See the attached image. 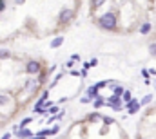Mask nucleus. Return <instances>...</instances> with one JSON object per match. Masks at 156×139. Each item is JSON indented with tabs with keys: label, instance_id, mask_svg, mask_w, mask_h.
Here are the masks:
<instances>
[{
	"label": "nucleus",
	"instance_id": "1",
	"mask_svg": "<svg viewBox=\"0 0 156 139\" xmlns=\"http://www.w3.org/2000/svg\"><path fill=\"white\" fill-rule=\"evenodd\" d=\"M98 26H100L102 29H105V31H115L116 26H118V16H116V13H115V11L104 13V15L98 18Z\"/></svg>",
	"mask_w": 156,
	"mask_h": 139
},
{
	"label": "nucleus",
	"instance_id": "2",
	"mask_svg": "<svg viewBox=\"0 0 156 139\" xmlns=\"http://www.w3.org/2000/svg\"><path fill=\"white\" fill-rule=\"evenodd\" d=\"M40 71H42V63H40L38 60H29V61L26 63V72H27V74L36 76V74H40Z\"/></svg>",
	"mask_w": 156,
	"mask_h": 139
},
{
	"label": "nucleus",
	"instance_id": "3",
	"mask_svg": "<svg viewBox=\"0 0 156 139\" xmlns=\"http://www.w3.org/2000/svg\"><path fill=\"white\" fill-rule=\"evenodd\" d=\"M73 18H75V11H73V9H64V11H60V15H58V24L67 26Z\"/></svg>",
	"mask_w": 156,
	"mask_h": 139
},
{
	"label": "nucleus",
	"instance_id": "4",
	"mask_svg": "<svg viewBox=\"0 0 156 139\" xmlns=\"http://www.w3.org/2000/svg\"><path fill=\"white\" fill-rule=\"evenodd\" d=\"M125 107H127V112H129V114H136V112L140 110V107H142V105H140V101H138V99L132 98V99H131Z\"/></svg>",
	"mask_w": 156,
	"mask_h": 139
},
{
	"label": "nucleus",
	"instance_id": "5",
	"mask_svg": "<svg viewBox=\"0 0 156 139\" xmlns=\"http://www.w3.org/2000/svg\"><path fill=\"white\" fill-rule=\"evenodd\" d=\"M15 137H18V139H33V134H31V130L29 128H20L18 132H15L13 134Z\"/></svg>",
	"mask_w": 156,
	"mask_h": 139
},
{
	"label": "nucleus",
	"instance_id": "6",
	"mask_svg": "<svg viewBox=\"0 0 156 139\" xmlns=\"http://www.w3.org/2000/svg\"><path fill=\"white\" fill-rule=\"evenodd\" d=\"M85 96H87V98H91V99H96V98H98V87H96V85L89 87V89L85 90Z\"/></svg>",
	"mask_w": 156,
	"mask_h": 139
},
{
	"label": "nucleus",
	"instance_id": "7",
	"mask_svg": "<svg viewBox=\"0 0 156 139\" xmlns=\"http://www.w3.org/2000/svg\"><path fill=\"white\" fill-rule=\"evenodd\" d=\"M151 29H152V26L149 24V22H145V24H142V27H140V33H142V34H149Z\"/></svg>",
	"mask_w": 156,
	"mask_h": 139
},
{
	"label": "nucleus",
	"instance_id": "8",
	"mask_svg": "<svg viewBox=\"0 0 156 139\" xmlns=\"http://www.w3.org/2000/svg\"><path fill=\"white\" fill-rule=\"evenodd\" d=\"M62 43H64V36H56V38L51 42V47H53V49H56V47H60Z\"/></svg>",
	"mask_w": 156,
	"mask_h": 139
},
{
	"label": "nucleus",
	"instance_id": "9",
	"mask_svg": "<svg viewBox=\"0 0 156 139\" xmlns=\"http://www.w3.org/2000/svg\"><path fill=\"white\" fill-rule=\"evenodd\" d=\"M105 98H102V96H98L95 101H93V105H95V108H100V107H104L105 105V101H104Z\"/></svg>",
	"mask_w": 156,
	"mask_h": 139
},
{
	"label": "nucleus",
	"instance_id": "10",
	"mask_svg": "<svg viewBox=\"0 0 156 139\" xmlns=\"http://www.w3.org/2000/svg\"><path fill=\"white\" fill-rule=\"evenodd\" d=\"M11 56V51H7V49H0V60H7Z\"/></svg>",
	"mask_w": 156,
	"mask_h": 139
},
{
	"label": "nucleus",
	"instance_id": "11",
	"mask_svg": "<svg viewBox=\"0 0 156 139\" xmlns=\"http://www.w3.org/2000/svg\"><path fill=\"white\" fill-rule=\"evenodd\" d=\"M122 99L125 101V105H127V103H129V101L132 99V94H131V90H125V92H123V96H122Z\"/></svg>",
	"mask_w": 156,
	"mask_h": 139
},
{
	"label": "nucleus",
	"instance_id": "12",
	"mask_svg": "<svg viewBox=\"0 0 156 139\" xmlns=\"http://www.w3.org/2000/svg\"><path fill=\"white\" fill-rule=\"evenodd\" d=\"M151 101H152V94H147V96H143V98H142L140 105H149Z\"/></svg>",
	"mask_w": 156,
	"mask_h": 139
},
{
	"label": "nucleus",
	"instance_id": "13",
	"mask_svg": "<svg viewBox=\"0 0 156 139\" xmlns=\"http://www.w3.org/2000/svg\"><path fill=\"white\" fill-rule=\"evenodd\" d=\"M31 121H33V118H24V119L20 121V125H18V127H20V128H26V127H27Z\"/></svg>",
	"mask_w": 156,
	"mask_h": 139
},
{
	"label": "nucleus",
	"instance_id": "14",
	"mask_svg": "<svg viewBox=\"0 0 156 139\" xmlns=\"http://www.w3.org/2000/svg\"><path fill=\"white\" fill-rule=\"evenodd\" d=\"M7 103H9V96L0 94V105H7Z\"/></svg>",
	"mask_w": 156,
	"mask_h": 139
},
{
	"label": "nucleus",
	"instance_id": "15",
	"mask_svg": "<svg viewBox=\"0 0 156 139\" xmlns=\"http://www.w3.org/2000/svg\"><path fill=\"white\" fill-rule=\"evenodd\" d=\"M149 53H151V56H156V42H152L149 45Z\"/></svg>",
	"mask_w": 156,
	"mask_h": 139
},
{
	"label": "nucleus",
	"instance_id": "16",
	"mask_svg": "<svg viewBox=\"0 0 156 139\" xmlns=\"http://www.w3.org/2000/svg\"><path fill=\"white\" fill-rule=\"evenodd\" d=\"M109 83H111V81H107V80H104V81H98V83H95V85H96L98 89H104V87H109Z\"/></svg>",
	"mask_w": 156,
	"mask_h": 139
},
{
	"label": "nucleus",
	"instance_id": "17",
	"mask_svg": "<svg viewBox=\"0 0 156 139\" xmlns=\"http://www.w3.org/2000/svg\"><path fill=\"white\" fill-rule=\"evenodd\" d=\"M100 119H104L100 114H93V116H89V121H100Z\"/></svg>",
	"mask_w": 156,
	"mask_h": 139
},
{
	"label": "nucleus",
	"instance_id": "18",
	"mask_svg": "<svg viewBox=\"0 0 156 139\" xmlns=\"http://www.w3.org/2000/svg\"><path fill=\"white\" fill-rule=\"evenodd\" d=\"M102 6H104L102 0H98V2H93V4H91V7H93V9H95V7H102Z\"/></svg>",
	"mask_w": 156,
	"mask_h": 139
},
{
	"label": "nucleus",
	"instance_id": "19",
	"mask_svg": "<svg viewBox=\"0 0 156 139\" xmlns=\"http://www.w3.org/2000/svg\"><path fill=\"white\" fill-rule=\"evenodd\" d=\"M49 130H51V135H53V134H58V132H60V127H58V125H55V127H53V128H49Z\"/></svg>",
	"mask_w": 156,
	"mask_h": 139
},
{
	"label": "nucleus",
	"instance_id": "20",
	"mask_svg": "<svg viewBox=\"0 0 156 139\" xmlns=\"http://www.w3.org/2000/svg\"><path fill=\"white\" fill-rule=\"evenodd\" d=\"M149 74H151V72H149V69H143V71H142V76H143L145 80H149Z\"/></svg>",
	"mask_w": 156,
	"mask_h": 139
},
{
	"label": "nucleus",
	"instance_id": "21",
	"mask_svg": "<svg viewBox=\"0 0 156 139\" xmlns=\"http://www.w3.org/2000/svg\"><path fill=\"white\" fill-rule=\"evenodd\" d=\"M113 123V118H104V125H111Z\"/></svg>",
	"mask_w": 156,
	"mask_h": 139
},
{
	"label": "nucleus",
	"instance_id": "22",
	"mask_svg": "<svg viewBox=\"0 0 156 139\" xmlns=\"http://www.w3.org/2000/svg\"><path fill=\"white\" fill-rule=\"evenodd\" d=\"M49 112H51L53 116H56V114H58V107H51V110H49Z\"/></svg>",
	"mask_w": 156,
	"mask_h": 139
},
{
	"label": "nucleus",
	"instance_id": "23",
	"mask_svg": "<svg viewBox=\"0 0 156 139\" xmlns=\"http://www.w3.org/2000/svg\"><path fill=\"white\" fill-rule=\"evenodd\" d=\"M89 101H91V98H87V96H84V98L80 99V103H89Z\"/></svg>",
	"mask_w": 156,
	"mask_h": 139
},
{
	"label": "nucleus",
	"instance_id": "24",
	"mask_svg": "<svg viewBox=\"0 0 156 139\" xmlns=\"http://www.w3.org/2000/svg\"><path fill=\"white\" fill-rule=\"evenodd\" d=\"M6 9V2H2V0H0V13H2Z\"/></svg>",
	"mask_w": 156,
	"mask_h": 139
},
{
	"label": "nucleus",
	"instance_id": "25",
	"mask_svg": "<svg viewBox=\"0 0 156 139\" xmlns=\"http://www.w3.org/2000/svg\"><path fill=\"white\" fill-rule=\"evenodd\" d=\"M89 63H91V67H95V65H98V60H96V58H93V60L89 61Z\"/></svg>",
	"mask_w": 156,
	"mask_h": 139
},
{
	"label": "nucleus",
	"instance_id": "26",
	"mask_svg": "<svg viewBox=\"0 0 156 139\" xmlns=\"http://www.w3.org/2000/svg\"><path fill=\"white\" fill-rule=\"evenodd\" d=\"M80 60V54H73V58H71V61H78Z\"/></svg>",
	"mask_w": 156,
	"mask_h": 139
},
{
	"label": "nucleus",
	"instance_id": "27",
	"mask_svg": "<svg viewBox=\"0 0 156 139\" xmlns=\"http://www.w3.org/2000/svg\"><path fill=\"white\" fill-rule=\"evenodd\" d=\"M33 139H46V137H40V135H35Z\"/></svg>",
	"mask_w": 156,
	"mask_h": 139
},
{
	"label": "nucleus",
	"instance_id": "28",
	"mask_svg": "<svg viewBox=\"0 0 156 139\" xmlns=\"http://www.w3.org/2000/svg\"><path fill=\"white\" fill-rule=\"evenodd\" d=\"M136 139H142V137H140V135H138V137H136Z\"/></svg>",
	"mask_w": 156,
	"mask_h": 139
},
{
	"label": "nucleus",
	"instance_id": "29",
	"mask_svg": "<svg viewBox=\"0 0 156 139\" xmlns=\"http://www.w3.org/2000/svg\"><path fill=\"white\" fill-rule=\"evenodd\" d=\"M2 139H4V137H2Z\"/></svg>",
	"mask_w": 156,
	"mask_h": 139
}]
</instances>
